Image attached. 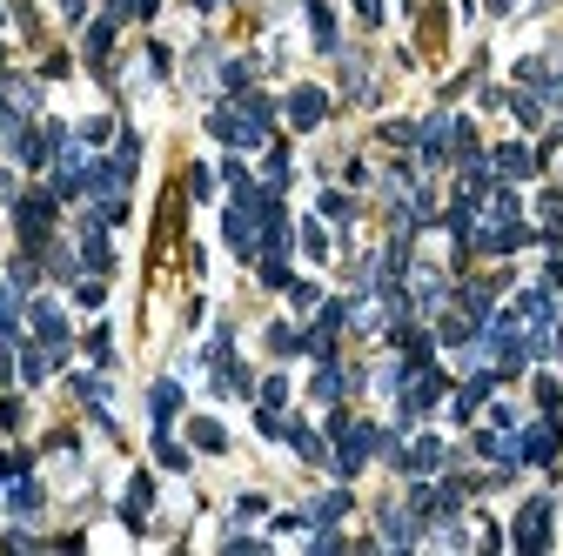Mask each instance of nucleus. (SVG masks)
<instances>
[{
    "instance_id": "obj_16",
    "label": "nucleus",
    "mask_w": 563,
    "mask_h": 556,
    "mask_svg": "<svg viewBox=\"0 0 563 556\" xmlns=\"http://www.w3.org/2000/svg\"><path fill=\"white\" fill-rule=\"evenodd\" d=\"M155 456H161V469H188V449H181L168 429H155Z\"/></svg>"
},
{
    "instance_id": "obj_26",
    "label": "nucleus",
    "mask_w": 563,
    "mask_h": 556,
    "mask_svg": "<svg viewBox=\"0 0 563 556\" xmlns=\"http://www.w3.org/2000/svg\"><path fill=\"white\" fill-rule=\"evenodd\" d=\"M188 195L208 201V195H215V175H208V168H195V175H188Z\"/></svg>"
},
{
    "instance_id": "obj_2",
    "label": "nucleus",
    "mask_w": 563,
    "mask_h": 556,
    "mask_svg": "<svg viewBox=\"0 0 563 556\" xmlns=\"http://www.w3.org/2000/svg\"><path fill=\"white\" fill-rule=\"evenodd\" d=\"M510 536H517V550H550V496H530Z\"/></svg>"
},
{
    "instance_id": "obj_4",
    "label": "nucleus",
    "mask_w": 563,
    "mask_h": 556,
    "mask_svg": "<svg viewBox=\"0 0 563 556\" xmlns=\"http://www.w3.org/2000/svg\"><path fill=\"white\" fill-rule=\"evenodd\" d=\"M34 335H41V349H47L54 362L68 356V315L54 309V302H34Z\"/></svg>"
},
{
    "instance_id": "obj_28",
    "label": "nucleus",
    "mask_w": 563,
    "mask_h": 556,
    "mask_svg": "<svg viewBox=\"0 0 563 556\" xmlns=\"http://www.w3.org/2000/svg\"><path fill=\"white\" fill-rule=\"evenodd\" d=\"M356 14H362V27H376L383 21V0H356Z\"/></svg>"
},
{
    "instance_id": "obj_3",
    "label": "nucleus",
    "mask_w": 563,
    "mask_h": 556,
    "mask_svg": "<svg viewBox=\"0 0 563 556\" xmlns=\"http://www.w3.org/2000/svg\"><path fill=\"white\" fill-rule=\"evenodd\" d=\"M557 449H563V429L557 423H530L517 436V463H557Z\"/></svg>"
},
{
    "instance_id": "obj_25",
    "label": "nucleus",
    "mask_w": 563,
    "mask_h": 556,
    "mask_svg": "<svg viewBox=\"0 0 563 556\" xmlns=\"http://www.w3.org/2000/svg\"><path fill=\"white\" fill-rule=\"evenodd\" d=\"M269 188H289V155H282V148L269 155Z\"/></svg>"
},
{
    "instance_id": "obj_5",
    "label": "nucleus",
    "mask_w": 563,
    "mask_h": 556,
    "mask_svg": "<svg viewBox=\"0 0 563 556\" xmlns=\"http://www.w3.org/2000/svg\"><path fill=\"white\" fill-rule=\"evenodd\" d=\"M282 114H289L295 128L309 134V128H322V121H329V94H322V88H295V94H289V108H282Z\"/></svg>"
},
{
    "instance_id": "obj_19",
    "label": "nucleus",
    "mask_w": 563,
    "mask_h": 556,
    "mask_svg": "<svg viewBox=\"0 0 563 556\" xmlns=\"http://www.w3.org/2000/svg\"><path fill=\"white\" fill-rule=\"evenodd\" d=\"M269 349H275V356H295V349H302V335H295L289 322H275V329H269Z\"/></svg>"
},
{
    "instance_id": "obj_1",
    "label": "nucleus",
    "mask_w": 563,
    "mask_h": 556,
    "mask_svg": "<svg viewBox=\"0 0 563 556\" xmlns=\"http://www.w3.org/2000/svg\"><path fill=\"white\" fill-rule=\"evenodd\" d=\"M54 201H61L54 188H41V195H21V201H14V222H21V242H27V248H41V242H47V228H54Z\"/></svg>"
},
{
    "instance_id": "obj_27",
    "label": "nucleus",
    "mask_w": 563,
    "mask_h": 556,
    "mask_svg": "<svg viewBox=\"0 0 563 556\" xmlns=\"http://www.w3.org/2000/svg\"><path fill=\"white\" fill-rule=\"evenodd\" d=\"M0 476H27V456H14V449H0Z\"/></svg>"
},
{
    "instance_id": "obj_21",
    "label": "nucleus",
    "mask_w": 563,
    "mask_h": 556,
    "mask_svg": "<svg viewBox=\"0 0 563 556\" xmlns=\"http://www.w3.org/2000/svg\"><path fill=\"white\" fill-rule=\"evenodd\" d=\"M282 402H289V382L269 376V382H262V409H282Z\"/></svg>"
},
{
    "instance_id": "obj_6",
    "label": "nucleus",
    "mask_w": 563,
    "mask_h": 556,
    "mask_svg": "<svg viewBox=\"0 0 563 556\" xmlns=\"http://www.w3.org/2000/svg\"><path fill=\"white\" fill-rule=\"evenodd\" d=\"M396 463H403L409 476H436V469H443V443H436V436H416L409 449H396Z\"/></svg>"
},
{
    "instance_id": "obj_11",
    "label": "nucleus",
    "mask_w": 563,
    "mask_h": 556,
    "mask_svg": "<svg viewBox=\"0 0 563 556\" xmlns=\"http://www.w3.org/2000/svg\"><path fill=\"white\" fill-rule=\"evenodd\" d=\"M490 389H496L490 369H483V376H470L463 389H456V416H476V402H490Z\"/></svg>"
},
{
    "instance_id": "obj_17",
    "label": "nucleus",
    "mask_w": 563,
    "mask_h": 556,
    "mask_svg": "<svg viewBox=\"0 0 563 556\" xmlns=\"http://www.w3.org/2000/svg\"><path fill=\"white\" fill-rule=\"evenodd\" d=\"M108 47H114V21H94L88 27V61L101 67V61H108Z\"/></svg>"
},
{
    "instance_id": "obj_23",
    "label": "nucleus",
    "mask_w": 563,
    "mask_h": 556,
    "mask_svg": "<svg viewBox=\"0 0 563 556\" xmlns=\"http://www.w3.org/2000/svg\"><path fill=\"white\" fill-rule=\"evenodd\" d=\"M510 108H517V121H523V128H537V121H543V108H537V101H530V94H517Z\"/></svg>"
},
{
    "instance_id": "obj_10",
    "label": "nucleus",
    "mask_w": 563,
    "mask_h": 556,
    "mask_svg": "<svg viewBox=\"0 0 563 556\" xmlns=\"http://www.w3.org/2000/svg\"><path fill=\"white\" fill-rule=\"evenodd\" d=\"M282 436H289V449H295V456H302V463H322V456H329V449H322V436H316V429H309V423H289V429H282Z\"/></svg>"
},
{
    "instance_id": "obj_20",
    "label": "nucleus",
    "mask_w": 563,
    "mask_h": 556,
    "mask_svg": "<svg viewBox=\"0 0 563 556\" xmlns=\"http://www.w3.org/2000/svg\"><path fill=\"white\" fill-rule=\"evenodd\" d=\"M88 356L101 362V369H108V362H114V335H108V329H94V335H88Z\"/></svg>"
},
{
    "instance_id": "obj_18",
    "label": "nucleus",
    "mask_w": 563,
    "mask_h": 556,
    "mask_svg": "<svg viewBox=\"0 0 563 556\" xmlns=\"http://www.w3.org/2000/svg\"><path fill=\"white\" fill-rule=\"evenodd\" d=\"M248 74H255L248 61H222V88L228 94H248Z\"/></svg>"
},
{
    "instance_id": "obj_7",
    "label": "nucleus",
    "mask_w": 563,
    "mask_h": 556,
    "mask_svg": "<svg viewBox=\"0 0 563 556\" xmlns=\"http://www.w3.org/2000/svg\"><path fill=\"white\" fill-rule=\"evenodd\" d=\"M148 510H155V476H135V483H128V503H121V523H128V530H141V523H148Z\"/></svg>"
},
{
    "instance_id": "obj_29",
    "label": "nucleus",
    "mask_w": 563,
    "mask_h": 556,
    "mask_svg": "<svg viewBox=\"0 0 563 556\" xmlns=\"http://www.w3.org/2000/svg\"><path fill=\"white\" fill-rule=\"evenodd\" d=\"M7 195H14V181H7V175H0V201H7Z\"/></svg>"
},
{
    "instance_id": "obj_24",
    "label": "nucleus",
    "mask_w": 563,
    "mask_h": 556,
    "mask_svg": "<svg viewBox=\"0 0 563 556\" xmlns=\"http://www.w3.org/2000/svg\"><path fill=\"white\" fill-rule=\"evenodd\" d=\"M302 248H309V255H329V235H322L316 222H302Z\"/></svg>"
},
{
    "instance_id": "obj_12",
    "label": "nucleus",
    "mask_w": 563,
    "mask_h": 556,
    "mask_svg": "<svg viewBox=\"0 0 563 556\" xmlns=\"http://www.w3.org/2000/svg\"><path fill=\"white\" fill-rule=\"evenodd\" d=\"M496 168H503V175H510V181H523V175H537V155L510 141V148H496Z\"/></svg>"
},
{
    "instance_id": "obj_13",
    "label": "nucleus",
    "mask_w": 563,
    "mask_h": 556,
    "mask_svg": "<svg viewBox=\"0 0 563 556\" xmlns=\"http://www.w3.org/2000/svg\"><path fill=\"white\" fill-rule=\"evenodd\" d=\"M188 436H195V449H208V456H222V449H228V429L208 423V416H195V423H188Z\"/></svg>"
},
{
    "instance_id": "obj_15",
    "label": "nucleus",
    "mask_w": 563,
    "mask_h": 556,
    "mask_svg": "<svg viewBox=\"0 0 563 556\" xmlns=\"http://www.w3.org/2000/svg\"><path fill=\"white\" fill-rule=\"evenodd\" d=\"M7 510L34 516V510H41V483H27V476H14V496H7Z\"/></svg>"
},
{
    "instance_id": "obj_9",
    "label": "nucleus",
    "mask_w": 563,
    "mask_h": 556,
    "mask_svg": "<svg viewBox=\"0 0 563 556\" xmlns=\"http://www.w3.org/2000/svg\"><path fill=\"white\" fill-rule=\"evenodd\" d=\"M349 510H356V503H349V490H329V496H316V503H309V516H302V523H322V530H329V523H342Z\"/></svg>"
},
{
    "instance_id": "obj_22",
    "label": "nucleus",
    "mask_w": 563,
    "mask_h": 556,
    "mask_svg": "<svg viewBox=\"0 0 563 556\" xmlns=\"http://www.w3.org/2000/svg\"><path fill=\"white\" fill-rule=\"evenodd\" d=\"M289 302H295V309H316L322 295H316V282H289Z\"/></svg>"
},
{
    "instance_id": "obj_30",
    "label": "nucleus",
    "mask_w": 563,
    "mask_h": 556,
    "mask_svg": "<svg viewBox=\"0 0 563 556\" xmlns=\"http://www.w3.org/2000/svg\"><path fill=\"white\" fill-rule=\"evenodd\" d=\"M195 7H202V14H208V7H222V0H195Z\"/></svg>"
},
{
    "instance_id": "obj_14",
    "label": "nucleus",
    "mask_w": 563,
    "mask_h": 556,
    "mask_svg": "<svg viewBox=\"0 0 563 556\" xmlns=\"http://www.w3.org/2000/svg\"><path fill=\"white\" fill-rule=\"evenodd\" d=\"M309 7V34H316V47H336V21H329V7L322 0H302Z\"/></svg>"
},
{
    "instance_id": "obj_8",
    "label": "nucleus",
    "mask_w": 563,
    "mask_h": 556,
    "mask_svg": "<svg viewBox=\"0 0 563 556\" xmlns=\"http://www.w3.org/2000/svg\"><path fill=\"white\" fill-rule=\"evenodd\" d=\"M148 416H155V429H168L181 416V382H155L148 389Z\"/></svg>"
}]
</instances>
